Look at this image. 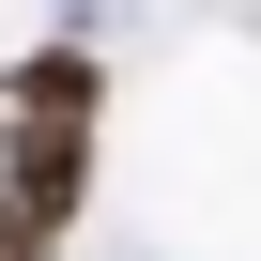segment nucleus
<instances>
[{
  "mask_svg": "<svg viewBox=\"0 0 261 261\" xmlns=\"http://www.w3.org/2000/svg\"><path fill=\"white\" fill-rule=\"evenodd\" d=\"M92 108H108V62L92 46H31L0 77V123H46V139H92Z\"/></svg>",
  "mask_w": 261,
  "mask_h": 261,
  "instance_id": "f03ea898",
  "label": "nucleus"
},
{
  "mask_svg": "<svg viewBox=\"0 0 261 261\" xmlns=\"http://www.w3.org/2000/svg\"><path fill=\"white\" fill-rule=\"evenodd\" d=\"M0 261H46V230H31V215H0Z\"/></svg>",
  "mask_w": 261,
  "mask_h": 261,
  "instance_id": "7ed1b4c3",
  "label": "nucleus"
},
{
  "mask_svg": "<svg viewBox=\"0 0 261 261\" xmlns=\"http://www.w3.org/2000/svg\"><path fill=\"white\" fill-rule=\"evenodd\" d=\"M77 185H92V139H46V123H0V215L62 230V215H77Z\"/></svg>",
  "mask_w": 261,
  "mask_h": 261,
  "instance_id": "f257e3e1",
  "label": "nucleus"
}]
</instances>
